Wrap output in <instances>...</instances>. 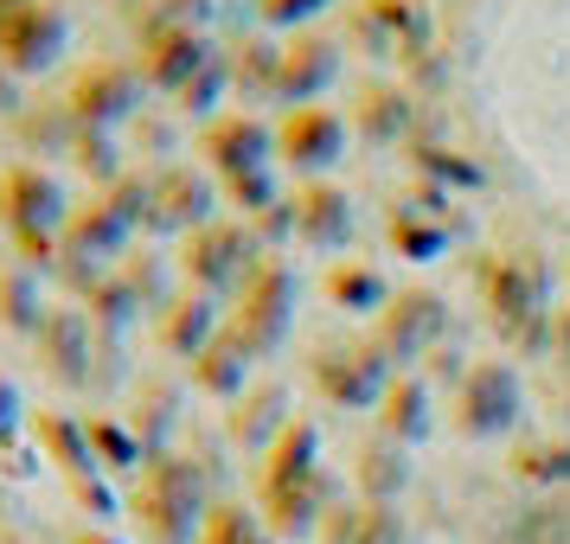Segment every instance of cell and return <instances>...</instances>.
Returning a JSON list of instances; mask_svg holds the SVG:
<instances>
[{
  "label": "cell",
  "mask_w": 570,
  "mask_h": 544,
  "mask_svg": "<svg viewBox=\"0 0 570 544\" xmlns=\"http://www.w3.org/2000/svg\"><path fill=\"white\" fill-rule=\"evenodd\" d=\"M257 500H263V525L276 538H308L327 506V474H321V429L308 416H288V429L257 455Z\"/></svg>",
  "instance_id": "1"
},
{
  "label": "cell",
  "mask_w": 570,
  "mask_h": 544,
  "mask_svg": "<svg viewBox=\"0 0 570 544\" xmlns=\"http://www.w3.org/2000/svg\"><path fill=\"white\" fill-rule=\"evenodd\" d=\"M481 301H488L493 334L513 346L519 359L544 353L551 339V269L539 250H493L481 257Z\"/></svg>",
  "instance_id": "2"
},
{
  "label": "cell",
  "mask_w": 570,
  "mask_h": 544,
  "mask_svg": "<svg viewBox=\"0 0 570 544\" xmlns=\"http://www.w3.org/2000/svg\"><path fill=\"white\" fill-rule=\"evenodd\" d=\"M206 467L193 462V455H174V448H160L141 462V481L129 493V518L141 525V538L148 544H199L206 532Z\"/></svg>",
  "instance_id": "3"
},
{
  "label": "cell",
  "mask_w": 570,
  "mask_h": 544,
  "mask_svg": "<svg viewBox=\"0 0 570 544\" xmlns=\"http://www.w3.org/2000/svg\"><path fill=\"white\" fill-rule=\"evenodd\" d=\"M129 237H135V225L109 206L104 192H97V199H83V206H71L65 231H58V263H52L58 288H65L71 301H83V295L116 269V263L129 257Z\"/></svg>",
  "instance_id": "4"
},
{
  "label": "cell",
  "mask_w": 570,
  "mask_h": 544,
  "mask_svg": "<svg viewBox=\"0 0 570 544\" xmlns=\"http://www.w3.org/2000/svg\"><path fill=\"white\" fill-rule=\"evenodd\" d=\"M295 301H302V283H295V269L283 257H263L250 269V283L232 295V314H225V327H232L257 359L269 353H283L288 327H295Z\"/></svg>",
  "instance_id": "5"
},
{
  "label": "cell",
  "mask_w": 570,
  "mask_h": 544,
  "mask_svg": "<svg viewBox=\"0 0 570 544\" xmlns=\"http://www.w3.org/2000/svg\"><path fill=\"white\" fill-rule=\"evenodd\" d=\"M174 263H180L186 288H206V295L225 301V295H237L250 283V269L263 263V244L244 218H212V225L180 237V257Z\"/></svg>",
  "instance_id": "6"
},
{
  "label": "cell",
  "mask_w": 570,
  "mask_h": 544,
  "mask_svg": "<svg viewBox=\"0 0 570 544\" xmlns=\"http://www.w3.org/2000/svg\"><path fill=\"white\" fill-rule=\"evenodd\" d=\"M391 359L379 353V339H334L314 346L308 359V385L334 404V411H379V397L391 390Z\"/></svg>",
  "instance_id": "7"
},
{
  "label": "cell",
  "mask_w": 570,
  "mask_h": 544,
  "mask_svg": "<svg viewBox=\"0 0 570 544\" xmlns=\"http://www.w3.org/2000/svg\"><path fill=\"white\" fill-rule=\"evenodd\" d=\"M525 411V390H519V372L507 359H474L455 378V429L468 442H488V436H507Z\"/></svg>",
  "instance_id": "8"
},
{
  "label": "cell",
  "mask_w": 570,
  "mask_h": 544,
  "mask_svg": "<svg viewBox=\"0 0 570 544\" xmlns=\"http://www.w3.org/2000/svg\"><path fill=\"white\" fill-rule=\"evenodd\" d=\"M141 90L148 83L135 71V58H90V65L71 71L65 103H71V116H78L83 129H122V122L141 116Z\"/></svg>",
  "instance_id": "9"
},
{
  "label": "cell",
  "mask_w": 570,
  "mask_h": 544,
  "mask_svg": "<svg viewBox=\"0 0 570 544\" xmlns=\"http://www.w3.org/2000/svg\"><path fill=\"white\" fill-rule=\"evenodd\" d=\"M71 218V199L46 160H13L0 167V225L7 237H58Z\"/></svg>",
  "instance_id": "10"
},
{
  "label": "cell",
  "mask_w": 570,
  "mask_h": 544,
  "mask_svg": "<svg viewBox=\"0 0 570 544\" xmlns=\"http://www.w3.org/2000/svg\"><path fill=\"white\" fill-rule=\"evenodd\" d=\"M32 353L46 365V378L65 390H83L97 385V353H104V339L90 327V314L78 301H52L46 320H39V334H32Z\"/></svg>",
  "instance_id": "11"
},
{
  "label": "cell",
  "mask_w": 570,
  "mask_h": 544,
  "mask_svg": "<svg viewBox=\"0 0 570 544\" xmlns=\"http://www.w3.org/2000/svg\"><path fill=\"white\" fill-rule=\"evenodd\" d=\"M71 46V20L58 0H20L7 20H0V65L20 71V78H46Z\"/></svg>",
  "instance_id": "12"
},
{
  "label": "cell",
  "mask_w": 570,
  "mask_h": 544,
  "mask_svg": "<svg viewBox=\"0 0 570 544\" xmlns=\"http://www.w3.org/2000/svg\"><path fill=\"white\" fill-rule=\"evenodd\" d=\"M442 327H449V308H442L436 288H397L385 308L372 314V339H379V353H385L391 365L423 359L442 339Z\"/></svg>",
  "instance_id": "13"
},
{
  "label": "cell",
  "mask_w": 570,
  "mask_h": 544,
  "mask_svg": "<svg viewBox=\"0 0 570 544\" xmlns=\"http://www.w3.org/2000/svg\"><path fill=\"white\" fill-rule=\"evenodd\" d=\"M346 155V116L327 103H302V109H283L276 122V160L302 180H321L334 160Z\"/></svg>",
  "instance_id": "14"
},
{
  "label": "cell",
  "mask_w": 570,
  "mask_h": 544,
  "mask_svg": "<svg viewBox=\"0 0 570 544\" xmlns=\"http://www.w3.org/2000/svg\"><path fill=\"white\" fill-rule=\"evenodd\" d=\"M269 160H276V129L257 109H225V116H212L199 129V167L212 180H232V174L269 167Z\"/></svg>",
  "instance_id": "15"
},
{
  "label": "cell",
  "mask_w": 570,
  "mask_h": 544,
  "mask_svg": "<svg viewBox=\"0 0 570 544\" xmlns=\"http://www.w3.org/2000/svg\"><path fill=\"white\" fill-rule=\"evenodd\" d=\"M218 180H212L206 167H193V160H167L155 167V218H148V231H167V237H186L212 225L218 218Z\"/></svg>",
  "instance_id": "16"
},
{
  "label": "cell",
  "mask_w": 570,
  "mask_h": 544,
  "mask_svg": "<svg viewBox=\"0 0 570 544\" xmlns=\"http://www.w3.org/2000/svg\"><path fill=\"white\" fill-rule=\"evenodd\" d=\"M346 32L360 39L365 58H416L430 46V13L416 7V0H360L353 13H346Z\"/></svg>",
  "instance_id": "17"
},
{
  "label": "cell",
  "mask_w": 570,
  "mask_h": 544,
  "mask_svg": "<svg viewBox=\"0 0 570 544\" xmlns=\"http://www.w3.org/2000/svg\"><path fill=\"white\" fill-rule=\"evenodd\" d=\"M218 52L206 32H186V27H160V32H141L135 39V71H141V83L148 90H160V97H180V83L206 65V58Z\"/></svg>",
  "instance_id": "18"
},
{
  "label": "cell",
  "mask_w": 570,
  "mask_h": 544,
  "mask_svg": "<svg viewBox=\"0 0 570 544\" xmlns=\"http://www.w3.org/2000/svg\"><path fill=\"white\" fill-rule=\"evenodd\" d=\"M340 83V46L327 32H295L283 46V78H276V103L283 109H302V103H321L327 90Z\"/></svg>",
  "instance_id": "19"
},
{
  "label": "cell",
  "mask_w": 570,
  "mask_h": 544,
  "mask_svg": "<svg viewBox=\"0 0 570 544\" xmlns=\"http://www.w3.org/2000/svg\"><path fill=\"white\" fill-rule=\"evenodd\" d=\"M218 334H225V308H218V295H206V288H180V295L155 314V339H160L167 359L193 365Z\"/></svg>",
  "instance_id": "20"
},
{
  "label": "cell",
  "mask_w": 570,
  "mask_h": 544,
  "mask_svg": "<svg viewBox=\"0 0 570 544\" xmlns=\"http://www.w3.org/2000/svg\"><path fill=\"white\" fill-rule=\"evenodd\" d=\"M288 199H295V244H308L321 257L353 244V199L334 180H302Z\"/></svg>",
  "instance_id": "21"
},
{
  "label": "cell",
  "mask_w": 570,
  "mask_h": 544,
  "mask_svg": "<svg viewBox=\"0 0 570 544\" xmlns=\"http://www.w3.org/2000/svg\"><path fill=\"white\" fill-rule=\"evenodd\" d=\"M411 122H416L411 90H397V83H360V97H353V129H360V141H372V148L411 141Z\"/></svg>",
  "instance_id": "22"
},
{
  "label": "cell",
  "mask_w": 570,
  "mask_h": 544,
  "mask_svg": "<svg viewBox=\"0 0 570 544\" xmlns=\"http://www.w3.org/2000/svg\"><path fill=\"white\" fill-rule=\"evenodd\" d=\"M7 129H13V141H20V148H27V155H65L71 160V141H78V116H71V103H65V97H27V103H20V116H13V122H7Z\"/></svg>",
  "instance_id": "23"
},
{
  "label": "cell",
  "mask_w": 570,
  "mask_h": 544,
  "mask_svg": "<svg viewBox=\"0 0 570 544\" xmlns=\"http://www.w3.org/2000/svg\"><path fill=\"white\" fill-rule=\"evenodd\" d=\"M186 372H193V385L206 390V397H218V404H237V397L250 390V372H257V353H250V346H244V339H237L232 327H225V334L212 339L206 353H199V359L186 365Z\"/></svg>",
  "instance_id": "24"
},
{
  "label": "cell",
  "mask_w": 570,
  "mask_h": 544,
  "mask_svg": "<svg viewBox=\"0 0 570 544\" xmlns=\"http://www.w3.org/2000/svg\"><path fill=\"white\" fill-rule=\"evenodd\" d=\"M32 442L46 448V462L65 474V481H90V474H104L97 455H90V423L71 411H39L32 416Z\"/></svg>",
  "instance_id": "25"
},
{
  "label": "cell",
  "mask_w": 570,
  "mask_h": 544,
  "mask_svg": "<svg viewBox=\"0 0 570 544\" xmlns=\"http://www.w3.org/2000/svg\"><path fill=\"white\" fill-rule=\"evenodd\" d=\"M288 429V390L283 385H257V390H244L232 404V416H225V436L244 448V455H263L269 442Z\"/></svg>",
  "instance_id": "26"
},
{
  "label": "cell",
  "mask_w": 570,
  "mask_h": 544,
  "mask_svg": "<svg viewBox=\"0 0 570 544\" xmlns=\"http://www.w3.org/2000/svg\"><path fill=\"white\" fill-rule=\"evenodd\" d=\"M225 58H232V97H244V103L269 97V103H276L283 46H276L269 32H244V39H232V46H225Z\"/></svg>",
  "instance_id": "27"
},
{
  "label": "cell",
  "mask_w": 570,
  "mask_h": 544,
  "mask_svg": "<svg viewBox=\"0 0 570 544\" xmlns=\"http://www.w3.org/2000/svg\"><path fill=\"white\" fill-rule=\"evenodd\" d=\"M321 532L327 544H404V518H397V500H360V506H334Z\"/></svg>",
  "instance_id": "28"
},
{
  "label": "cell",
  "mask_w": 570,
  "mask_h": 544,
  "mask_svg": "<svg viewBox=\"0 0 570 544\" xmlns=\"http://www.w3.org/2000/svg\"><path fill=\"white\" fill-rule=\"evenodd\" d=\"M423 429H430V385L411 378V372H397L391 390L379 397V436L411 448V442H423Z\"/></svg>",
  "instance_id": "29"
},
{
  "label": "cell",
  "mask_w": 570,
  "mask_h": 544,
  "mask_svg": "<svg viewBox=\"0 0 570 544\" xmlns=\"http://www.w3.org/2000/svg\"><path fill=\"white\" fill-rule=\"evenodd\" d=\"M46 276L39 269H27V263L13 257V263H0V327L7 334H39V320H46Z\"/></svg>",
  "instance_id": "30"
},
{
  "label": "cell",
  "mask_w": 570,
  "mask_h": 544,
  "mask_svg": "<svg viewBox=\"0 0 570 544\" xmlns=\"http://www.w3.org/2000/svg\"><path fill=\"white\" fill-rule=\"evenodd\" d=\"M321 295H327L334 308H346V314H379L391 301V283L360 257H334L327 276H321Z\"/></svg>",
  "instance_id": "31"
},
{
  "label": "cell",
  "mask_w": 570,
  "mask_h": 544,
  "mask_svg": "<svg viewBox=\"0 0 570 544\" xmlns=\"http://www.w3.org/2000/svg\"><path fill=\"white\" fill-rule=\"evenodd\" d=\"M116 13L129 20V32H160V27H186V32H206L218 0H116Z\"/></svg>",
  "instance_id": "32"
},
{
  "label": "cell",
  "mask_w": 570,
  "mask_h": 544,
  "mask_svg": "<svg viewBox=\"0 0 570 544\" xmlns=\"http://www.w3.org/2000/svg\"><path fill=\"white\" fill-rule=\"evenodd\" d=\"M404 160H411V174L423 186H442V192H474L481 186V167L455 148H442V141H404Z\"/></svg>",
  "instance_id": "33"
},
{
  "label": "cell",
  "mask_w": 570,
  "mask_h": 544,
  "mask_svg": "<svg viewBox=\"0 0 570 544\" xmlns=\"http://www.w3.org/2000/svg\"><path fill=\"white\" fill-rule=\"evenodd\" d=\"M225 97H232V58H225V52H212L206 65H199V71H193V78L180 83L174 109H180V116H193V122L206 129L212 116H225Z\"/></svg>",
  "instance_id": "34"
},
{
  "label": "cell",
  "mask_w": 570,
  "mask_h": 544,
  "mask_svg": "<svg viewBox=\"0 0 570 544\" xmlns=\"http://www.w3.org/2000/svg\"><path fill=\"white\" fill-rule=\"evenodd\" d=\"M174 269L180 263H167V257H155V250H129V257L116 263V276L129 283V295L141 301V314H160L180 288H174Z\"/></svg>",
  "instance_id": "35"
},
{
  "label": "cell",
  "mask_w": 570,
  "mask_h": 544,
  "mask_svg": "<svg viewBox=\"0 0 570 544\" xmlns=\"http://www.w3.org/2000/svg\"><path fill=\"white\" fill-rule=\"evenodd\" d=\"M78 308L90 314V327H97V339H122V334L135 327V320H141V301L129 295V283H122L116 269H109L104 283L90 288V295H83Z\"/></svg>",
  "instance_id": "36"
},
{
  "label": "cell",
  "mask_w": 570,
  "mask_h": 544,
  "mask_svg": "<svg viewBox=\"0 0 570 544\" xmlns=\"http://www.w3.org/2000/svg\"><path fill=\"white\" fill-rule=\"evenodd\" d=\"M442 244H449V218H423V206H411V199L391 211V250L397 257L430 263V257H442Z\"/></svg>",
  "instance_id": "37"
},
{
  "label": "cell",
  "mask_w": 570,
  "mask_h": 544,
  "mask_svg": "<svg viewBox=\"0 0 570 544\" xmlns=\"http://www.w3.org/2000/svg\"><path fill=\"white\" fill-rule=\"evenodd\" d=\"M83 423H90V455H97L104 474H129V467L148 462V448H141V436H135V423H122V416H83Z\"/></svg>",
  "instance_id": "38"
},
{
  "label": "cell",
  "mask_w": 570,
  "mask_h": 544,
  "mask_svg": "<svg viewBox=\"0 0 570 544\" xmlns=\"http://www.w3.org/2000/svg\"><path fill=\"white\" fill-rule=\"evenodd\" d=\"M174 423H180V385L148 378V385H141V411H135V436H141V448L160 455L167 436H174Z\"/></svg>",
  "instance_id": "39"
},
{
  "label": "cell",
  "mask_w": 570,
  "mask_h": 544,
  "mask_svg": "<svg viewBox=\"0 0 570 544\" xmlns=\"http://www.w3.org/2000/svg\"><path fill=\"white\" fill-rule=\"evenodd\" d=\"M404 481H411L404 448L379 436V442L360 455V500H397V493H404Z\"/></svg>",
  "instance_id": "40"
},
{
  "label": "cell",
  "mask_w": 570,
  "mask_h": 544,
  "mask_svg": "<svg viewBox=\"0 0 570 544\" xmlns=\"http://www.w3.org/2000/svg\"><path fill=\"white\" fill-rule=\"evenodd\" d=\"M71 167H78L83 180L104 192L109 180H122L129 167H122V148H116V129H78V141H71Z\"/></svg>",
  "instance_id": "41"
},
{
  "label": "cell",
  "mask_w": 570,
  "mask_h": 544,
  "mask_svg": "<svg viewBox=\"0 0 570 544\" xmlns=\"http://www.w3.org/2000/svg\"><path fill=\"white\" fill-rule=\"evenodd\" d=\"M218 199H225L237 218H257V211H269L276 199H288V192H283V180H276V160H269V167H250V174L218 180Z\"/></svg>",
  "instance_id": "42"
},
{
  "label": "cell",
  "mask_w": 570,
  "mask_h": 544,
  "mask_svg": "<svg viewBox=\"0 0 570 544\" xmlns=\"http://www.w3.org/2000/svg\"><path fill=\"white\" fill-rule=\"evenodd\" d=\"M199 544H276V532H269L257 513H244V506H232V500H218V506L206 513Z\"/></svg>",
  "instance_id": "43"
},
{
  "label": "cell",
  "mask_w": 570,
  "mask_h": 544,
  "mask_svg": "<svg viewBox=\"0 0 570 544\" xmlns=\"http://www.w3.org/2000/svg\"><path fill=\"white\" fill-rule=\"evenodd\" d=\"M104 199L129 218L135 231H148V218H155V167H129L122 180L104 186Z\"/></svg>",
  "instance_id": "44"
},
{
  "label": "cell",
  "mask_w": 570,
  "mask_h": 544,
  "mask_svg": "<svg viewBox=\"0 0 570 544\" xmlns=\"http://www.w3.org/2000/svg\"><path fill=\"white\" fill-rule=\"evenodd\" d=\"M513 474L532 481V487H551V481H570V448L564 442H532L513 455Z\"/></svg>",
  "instance_id": "45"
},
{
  "label": "cell",
  "mask_w": 570,
  "mask_h": 544,
  "mask_svg": "<svg viewBox=\"0 0 570 544\" xmlns=\"http://www.w3.org/2000/svg\"><path fill=\"white\" fill-rule=\"evenodd\" d=\"M250 7H257L263 32H295V27H308L314 13H327L334 0H250Z\"/></svg>",
  "instance_id": "46"
},
{
  "label": "cell",
  "mask_w": 570,
  "mask_h": 544,
  "mask_svg": "<svg viewBox=\"0 0 570 544\" xmlns=\"http://www.w3.org/2000/svg\"><path fill=\"white\" fill-rule=\"evenodd\" d=\"M250 231H257V244H263V257H276L283 244H295V199H276L269 211H257V218H244Z\"/></svg>",
  "instance_id": "47"
},
{
  "label": "cell",
  "mask_w": 570,
  "mask_h": 544,
  "mask_svg": "<svg viewBox=\"0 0 570 544\" xmlns=\"http://www.w3.org/2000/svg\"><path fill=\"white\" fill-rule=\"evenodd\" d=\"M27 423H32V416H27V397H20V385L0 372V448H13Z\"/></svg>",
  "instance_id": "48"
},
{
  "label": "cell",
  "mask_w": 570,
  "mask_h": 544,
  "mask_svg": "<svg viewBox=\"0 0 570 544\" xmlns=\"http://www.w3.org/2000/svg\"><path fill=\"white\" fill-rule=\"evenodd\" d=\"M71 493H78V506H83V513H97V518L116 513V493H109L104 474H90V481H71Z\"/></svg>",
  "instance_id": "49"
},
{
  "label": "cell",
  "mask_w": 570,
  "mask_h": 544,
  "mask_svg": "<svg viewBox=\"0 0 570 544\" xmlns=\"http://www.w3.org/2000/svg\"><path fill=\"white\" fill-rule=\"evenodd\" d=\"M20 103H27V78L0 65V122H13V116H20Z\"/></svg>",
  "instance_id": "50"
},
{
  "label": "cell",
  "mask_w": 570,
  "mask_h": 544,
  "mask_svg": "<svg viewBox=\"0 0 570 544\" xmlns=\"http://www.w3.org/2000/svg\"><path fill=\"white\" fill-rule=\"evenodd\" d=\"M141 141H148L155 155H167V148H174V129H167V122H141Z\"/></svg>",
  "instance_id": "51"
},
{
  "label": "cell",
  "mask_w": 570,
  "mask_h": 544,
  "mask_svg": "<svg viewBox=\"0 0 570 544\" xmlns=\"http://www.w3.org/2000/svg\"><path fill=\"white\" fill-rule=\"evenodd\" d=\"M78 544H122V538H109V532H83Z\"/></svg>",
  "instance_id": "52"
},
{
  "label": "cell",
  "mask_w": 570,
  "mask_h": 544,
  "mask_svg": "<svg viewBox=\"0 0 570 544\" xmlns=\"http://www.w3.org/2000/svg\"><path fill=\"white\" fill-rule=\"evenodd\" d=\"M13 7H20V0H0V20H7V13H13Z\"/></svg>",
  "instance_id": "53"
}]
</instances>
